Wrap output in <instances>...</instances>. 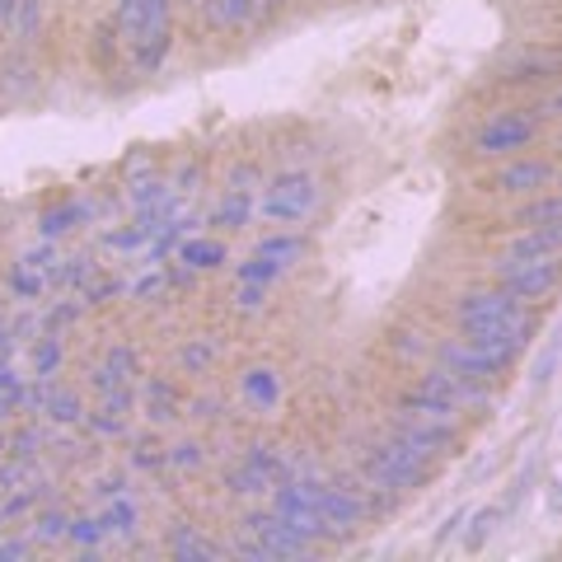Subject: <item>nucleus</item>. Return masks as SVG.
<instances>
[{"label": "nucleus", "mask_w": 562, "mask_h": 562, "mask_svg": "<svg viewBox=\"0 0 562 562\" xmlns=\"http://www.w3.org/2000/svg\"><path fill=\"white\" fill-rule=\"evenodd\" d=\"M502 516H506L502 506H483V512L473 516V530L464 535V549H483V543H487V535L497 530V520H502Z\"/></svg>", "instance_id": "a878e982"}, {"label": "nucleus", "mask_w": 562, "mask_h": 562, "mask_svg": "<svg viewBox=\"0 0 562 562\" xmlns=\"http://www.w3.org/2000/svg\"><path fill=\"white\" fill-rule=\"evenodd\" d=\"M202 460V454H198V446H179V450H169V464H198Z\"/></svg>", "instance_id": "e433bc0d"}, {"label": "nucleus", "mask_w": 562, "mask_h": 562, "mask_svg": "<svg viewBox=\"0 0 562 562\" xmlns=\"http://www.w3.org/2000/svg\"><path fill=\"white\" fill-rule=\"evenodd\" d=\"M427 469H431V460L413 454L408 446L398 441V436H390V441H380V446L366 450V473H371V483L384 487V492L427 483Z\"/></svg>", "instance_id": "7ed1b4c3"}, {"label": "nucleus", "mask_w": 562, "mask_h": 562, "mask_svg": "<svg viewBox=\"0 0 562 562\" xmlns=\"http://www.w3.org/2000/svg\"><path fill=\"white\" fill-rule=\"evenodd\" d=\"M14 29H20V38H33L43 24V0H20V10H14Z\"/></svg>", "instance_id": "c85d7f7f"}, {"label": "nucleus", "mask_w": 562, "mask_h": 562, "mask_svg": "<svg viewBox=\"0 0 562 562\" xmlns=\"http://www.w3.org/2000/svg\"><path fill=\"white\" fill-rule=\"evenodd\" d=\"M103 366H109L113 375H122V380H136V351L132 347H113L109 357H103Z\"/></svg>", "instance_id": "f704fd0d"}, {"label": "nucleus", "mask_w": 562, "mask_h": 562, "mask_svg": "<svg viewBox=\"0 0 562 562\" xmlns=\"http://www.w3.org/2000/svg\"><path fill=\"white\" fill-rule=\"evenodd\" d=\"M492 272H497V281L512 295H520V301H539V295H549L558 291V281H562V268L553 258H497L492 262Z\"/></svg>", "instance_id": "20e7f679"}, {"label": "nucleus", "mask_w": 562, "mask_h": 562, "mask_svg": "<svg viewBox=\"0 0 562 562\" xmlns=\"http://www.w3.org/2000/svg\"><path fill=\"white\" fill-rule=\"evenodd\" d=\"M281 272V262H272V258H249V262H239V281H254V286H262V281H272Z\"/></svg>", "instance_id": "7c9ffc66"}, {"label": "nucleus", "mask_w": 562, "mask_h": 562, "mask_svg": "<svg viewBox=\"0 0 562 562\" xmlns=\"http://www.w3.org/2000/svg\"><path fill=\"white\" fill-rule=\"evenodd\" d=\"M530 136H535V122H530V117L502 113L497 122H487V127L479 132V150H483V155H506V150H520Z\"/></svg>", "instance_id": "9d476101"}, {"label": "nucleus", "mask_w": 562, "mask_h": 562, "mask_svg": "<svg viewBox=\"0 0 562 562\" xmlns=\"http://www.w3.org/2000/svg\"><path fill=\"white\" fill-rule=\"evenodd\" d=\"M262 305V291L254 286V281H244V286H239V310H258Z\"/></svg>", "instance_id": "c9c22d12"}, {"label": "nucleus", "mask_w": 562, "mask_h": 562, "mask_svg": "<svg viewBox=\"0 0 562 562\" xmlns=\"http://www.w3.org/2000/svg\"><path fill=\"white\" fill-rule=\"evenodd\" d=\"M553 512H562V487L553 492Z\"/></svg>", "instance_id": "a19ab883"}, {"label": "nucleus", "mask_w": 562, "mask_h": 562, "mask_svg": "<svg viewBox=\"0 0 562 562\" xmlns=\"http://www.w3.org/2000/svg\"><path fill=\"white\" fill-rule=\"evenodd\" d=\"M390 436H398V441L408 446L413 454H422V460H436L441 450H450L454 427H446V422H422V417H408V413H403V417L394 422V431H390Z\"/></svg>", "instance_id": "1a4fd4ad"}, {"label": "nucleus", "mask_w": 562, "mask_h": 562, "mask_svg": "<svg viewBox=\"0 0 562 562\" xmlns=\"http://www.w3.org/2000/svg\"><path fill=\"white\" fill-rule=\"evenodd\" d=\"M403 413L422 417V422H446V427H454V413L460 408H450V403L436 398L431 390H413V394H403Z\"/></svg>", "instance_id": "ddd939ff"}, {"label": "nucleus", "mask_w": 562, "mask_h": 562, "mask_svg": "<svg viewBox=\"0 0 562 562\" xmlns=\"http://www.w3.org/2000/svg\"><path fill=\"white\" fill-rule=\"evenodd\" d=\"M549 113H562V94H558V99H549Z\"/></svg>", "instance_id": "ea45409f"}, {"label": "nucleus", "mask_w": 562, "mask_h": 562, "mask_svg": "<svg viewBox=\"0 0 562 562\" xmlns=\"http://www.w3.org/2000/svg\"><path fill=\"white\" fill-rule=\"evenodd\" d=\"M249 211H254L249 192H244V188H235L231 198H225V202L216 206V216H211V221H216L221 231H244V225H249Z\"/></svg>", "instance_id": "f3484780"}, {"label": "nucleus", "mask_w": 562, "mask_h": 562, "mask_svg": "<svg viewBox=\"0 0 562 562\" xmlns=\"http://www.w3.org/2000/svg\"><path fill=\"white\" fill-rule=\"evenodd\" d=\"M146 394H150V417L155 422H169V417H179V394H173V384H165V380H150L146 384Z\"/></svg>", "instance_id": "6ab92c4d"}, {"label": "nucleus", "mask_w": 562, "mask_h": 562, "mask_svg": "<svg viewBox=\"0 0 562 562\" xmlns=\"http://www.w3.org/2000/svg\"><path fill=\"white\" fill-rule=\"evenodd\" d=\"M179 258L188 262L192 272H202V268H221L225 249H221L216 239H183V244H179Z\"/></svg>", "instance_id": "dca6fc26"}, {"label": "nucleus", "mask_w": 562, "mask_h": 562, "mask_svg": "<svg viewBox=\"0 0 562 562\" xmlns=\"http://www.w3.org/2000/svg\"><path fill=\"white\" fill-rule=\"evenodd\" d=\"M422 390H431L436 398H446L450 408H487L492 394L483 390V380H469L460 371H450V366H436V371L422 375Z\"/></svg>", "instance_id": "423d86ee"}, {"label": "nucleus", "mask_w": 562, "mask_h": 562, "mask_svg": "<svg viewBox=\"0 0 562 562\" xmlns=\"http://www.w3.org/2000/svg\"><path fill=\"white\" fill-rule=\"evenodd\" d=\"M549 179H553V165L549 160H520V165H506L492 183H497L502 192H535V188H543Z\"/></svg>", "instance_id": "f8f14e48"}, {"label": "nucleus", "mask_w": 562, "mask_h": 562, "mask_svg": "<svg viewBox=\"0 0 562 562\" xmlns=\"http://www.w3.org/2000/svg\"><path fill=\"white\" fill-rule=\"evenodd\" d=\"M225 483H231V492H239V497H254V492H268V487H272L254 464L231 469V473H225Z\"/></svg>", "instance_id": "bb28decb"}, {"label": "nucleus", "mask_w": 562, "mask_h": 562, "mask_svg": "<svg viewBox=\"0 0 562 562\" xmlns=\"http://www.w3.org/2000/svg\"><path fill=\"white\" fill-rule=\"evenodd\" d=\"M38 450H43V431L38 427H20L10 436V454H20V460H33Z\"/></svg>", "instance_id": "72a5a7b5"}, {"label": "nucleus", "mask_w": 562, "mask_h": 562, "mask_svg": "<svg viewBox=\"0 0 562 562\" xmlns=\"http://www.w3.org/2000/svg\"><path fill=\"white\" fill-rule=\"evenodd\" d=\"M33 535H38L43 543L66 539V535H70V516H66V512H43V516H38V530H33Z\"/></svg>", "instance_id": "2f4dec72"}, {"label": "nucleus", "mask_w": 562, "mask_h": 562, "mask_svg": "<svg viewBox=\"0 0 562 562\" xmlns=\"http://www.w3.org/2000/svg\"><path fill=\"white\" fill-rule=\"evenodd\" d=\"M66 539L85 543V549H99V543L109 539V525H103V516H76V520H70V535Z\"/></svg>", "instance_id": "b1692460"}, {"label": "nucleus", "mask_w": 562, "mask_h": 562, "mask_svg": "<svg viewBox=\"0 0 562 562\" xmlns=\"http://www.w3.org/2000/svg\"><path fill=\"white\" fill-rule=\"evenodd\" d=\"M132 206L136 211H155V206H169V183L165 179H140V183H132Z\"/></svg>", "instance_id": "aec40b11"}, {"label": "nucleus", "mask_w": 562, "mask_h": 562, "mask_svg": "<svg viewBox=\"0 0 562 562\" xmlns=\"http://www.w3.org/2000/svg\"><path fill=\"white\" fill-rule=\"evenodd\" d=\"M169 549L179 553V558H221V549H216V543L198 539V535L188 530V525H183V530H173V535H169Z\"/></svg>", "instance_id": "5701e85b"}, {"label": "nucleus", "mask_w": 562, "mask_h": 562, "mask_svg": "<svg viewBox=\"0 0 562 562\" xmlns=\"http://www.w3.org/2000/svg\"><path fill=\"white\" fill-rule=\"evenodd\" d=\"M122 492H127V483H122V479H103V483H99V497H103V502L122 497Z\"/></svg>", "instance_id": "58836bf2"}, {"label": "nucleus", "mask_w": 562, "mask_h": 562, "mask_svg": "<svg viewBox=\"0 0 562 562\" xmlns=\"http://www.w3.org/2000/svg\"><path fill=\"white\" fill-rule=\"evenodd\" d=\"M314 202H319V183H314L310 173H281V179L268 188V198H262V211H268V221L295 225V221L310 216Z\"/></svg>", "instance_id": "39448f33"}, {"label": "nucleus", "mask_w": 562, "mask_h": 562, "mask_svg": "<svg viewBox=\"0 0 562 562\" xmlns=\"http://www.w3.org/2000/svg\"><path fill=\"white\" fill-rule=\"evenodd\" d=\"M562 221V192L558 198H535V202H525L512 225H520V231H530V225H558Z\"/></svg>", "instance_id": "4468645a"}, {"label": "nucleus", "mask_w": 562, "mask_h": 562, "mask_svg": "<svg viewBox=\"0 0 562 562\" xmlns=\"http://www.w3.org/2000/svg\"><path fill=\"white\" fill-rule=\"evenodd\" d=\"M454 319L460 328H502V333H516V338H530V310H525L520 295L512 291H479V295H464L460 305H454Z\"/></svg>", "instance_id": "f03ea898"}, {"label": "nucleus", "mask_w": 562, "mask_h": 562, "mask_svg": "<svg viewBox=\"0 0 562 562\" xmlns=\"http://www.w3.org/2000/svg\"><path fill=\"white\" fill-rule=\"evenodd\" d=\"M85 216H90V206H85V202H61L57 211H47V216H43V235L57 239V235H66V231H76Z\"/></svg>", "instance_id": "a211bd4d"}, {"label": "nucleus", "mask_w": 562, "mask_h": 562, "mask_svg": "<svg viewBox=\"0 0 562 562\" xmlns=\"http://www.w3.org/2000/svg\"><path fill=\"white\" fill-rule=\"evenodd\" d=\"M562 254V221L558 225H530L520 239L506 244V258H558Z\"/></svg>", "instance_id": "9b49d317"}, {"label": "nucleus", "mask_w": 562, "mask_h": 562, "mask_svg": "<svg viewBox=\"0 0 562 562\" xmlns=\"http://www.w3.org/2000/svg\"><path fill=\"white\" fill-rule=\"evenodd\" d=\"M61 357H66V351H61L57 333H43V338H33V375H38V380L57 375L61 371Z\"/></svg>", "instance_id": "2eb2a0df"}, {"label": "nucleus", "mask_w": 562, "mask_h": 562, "mask_svg": "<svg viewBox=\"0 0 562 562\" xmlns=\"http://www.w3.org/2000/svg\"><path fill=\"white\" fill-rule=\"evenodd\" d=\"M441 366H450V371H460L469 380H497L506 366H512V357H497V351H487V347H473V342H446L441 347Z\"/></svg>", "instance_id": "6e6552de"}, {"label": "nucleus", "mask_w": 562, "mask_h": 562, "mask_svg": "<svg viewBox=\"0 0 562 562\" xmlns=\"http://www.w3.org/2000/svg\"><path fill=\"white\" fill-rule=\"evenodd\" d=\"M258 254L286 268V262H295V258L305 254V239H295V235H272V239H262V244H258Z\"/></svg>", "instance_id": "4be33fe9"}, {"label": "nucleus", "mask_w": 562, "mask_h": 562, "mask_svg": "<svg viewBox=\"0 0 562 562\" xmlns=\"http://www.w3.org/2000/svg\"><path fill=\"white\" fill-rule=\"evenodd\" d=\"M0 417H5V408H0Z\"/></svg>", "instance_id": "37998d69"}, {"label": "nucleus", "mask_w": 562, "mask_h": 562, "mask_svg": "<svg viewBox=\"0 0 562 562\" xmlns=\"http://www.w3.org/2000/svg\"><path fill=\"white\" fill-rule=\"evenodd\" d=\"M244 530H249L262 549H268V558H295V553L310 549V539L295 535L277 512H249V516H244Z\"/></svg>", "instance_id": "0eeeda50"}, {"label": "nucleus", "mask_w": 562, "mask_h": 562, "mask_svg": "<svg viewBox=\"0 0 562 562\" xmlns=\"http://www.w3.org/2000/svg\"><path fill=\"white\" fill-rule=\"evenodd\" d=\"M117 33L140 70H160L173 43L169 0H117Z\"/></svg>", "instance_id": "f257e3e1"}, {"label": "nucleus", "mask_w": 562, "mask_h": 562, "mask_svg": "<svg viewBox=\"0 0 562 562\" xmlns=\"http://www.w3.org/2000/svg\"><path fill=\"white\" fill-rule=\"evenodd\" d=\"M211 361H216V347H211L206 338L188 342V347L179 351V366H183V371H202V366H211Z\"/></svg>", "instance_id": "c756f323"}, {"label": "nucleus", "mask_w": 562, "mask_h": 562, "mask_svg": "<svg viewBox=\"0 0 562 562\" xmlns=\"http://www.w3.org/2000/svg\"><path fill=\"white\" fill-rule=\"evenodd\" d=\"M103 525H109V535H136V506L127 497H113L109 506H103Z\"/></svg>", "instance_id": "412c9836"}, {"label": "nucleus", "mask_w": 562, "mask_h": 562, "mask_svg": "<svg viewBox=\"0 0 562 562\" xmlns=\"http://www.w3.org/2000/svg\"><path fill=\"white\" fill-rule=\"evenodd\" d=\"M244 394H249L254 403H262V408H268V403H277V375L272 371H254V375H244Z\"/></svg>", "instance_id": "cd10ccee"}, {"label": "nucleus", "mask_w": 562, "mask_h": 562, "mask_svg": "<svg viewBox=\"0 0 562 562\" xmlns=\"http://www.w3.org/2000/svg\"><path fill=\"white\" fill-rule=\"evenodd\" d=\"M0 450H5V436H0Z\"/></svg>", "instance_id": "79ce46f5"}, {"label": "nucleus", "mask_w": 562, "mask_h": 562, "mask_svg": "<svg viewBox=\"0 0 562 562\" xmlns=\"http://www.w3.org/2000/svg\"><path fill=\"white\" fill-rule=\"evenodd\" d=\"M10 286H14V295H24V301H33L38 291H47V277H43V272H33V268H14Z\"/></svg>", "instance_id": "473e14b6"}, {"label": "nucleus", "mask_w": 562, "mask_h": 562, "mask_svg": "<svg viewBox=\"0 0 562 562\" xmlns=\"http://www.w3.org/2000/svg\"><path fill=\"white\" fill-rule=\"evenodd\" d=\"M254 14V0H211V20L221 29H239Z\"/></svg>", "instance_id": "393cba45"}, {"label": "nucleus", "mask_w": 562, "mask_h": 562, "mask_svg": "<svg viewBox=\"0 0 562 562\" xmlns=\"http://www.w3.org/2000/svg\"><path fill=\"white\" fill-rule=\"evenodd\" d=\"M14 347H20V338H14V328L0 324V366L10 361V351H14Z\"/></svg>", "instance_id": "4c0bfd02"}]
</instances>
